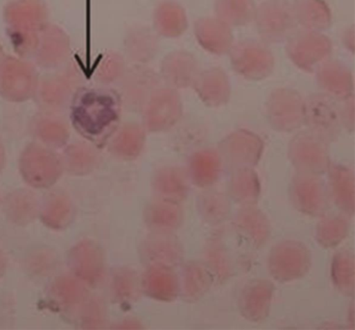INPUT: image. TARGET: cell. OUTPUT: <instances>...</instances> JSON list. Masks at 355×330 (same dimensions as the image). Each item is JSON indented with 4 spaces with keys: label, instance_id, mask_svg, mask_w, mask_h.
Instances as JSON below:
<instances>
[{
    "label": "cell",
    "instance_id": "obj_55",
    "mask_svg": "<svg viewBox=\"0 0 355 330\" xmlns=\"http://www.w3.org/2000/svg\"><path fill=\"white\" fill-rule=\"evenodd\" d=\"M6 165V150L3 143L0 142V172L3 171Z\"/></svg>",
    "mask_w": 355,
    "mask_h": 330
},
{
    "label": "cell",
    "instance_id": "obj_51",
    "mask_svg": "<svg viewBox=\"0 0 355 330\" xmlns=\"http://www.w3.org/2000/svg\"><path fill=\"white\" fill-rule=\"evenodd\" d=\"M207 259H209V266L220 279H224L230 276V261L226 257L225 252L222 250V247L218 243L214 242L213 246L207 251Z\"/></svg>",
    "mask_w": 355,
    "mask_h": 330
},
{
    "label": "cell",
    "instance_id": "obj_37",
    "mask_svg": "<svg viewBox=\"0 0 355 330\" xmlns=\"http://www.w3.org/2000/svg\"><path fill=\"white\" fill-rule=\"evenodd\" d=\"M221 172V159L216 151L207 149L195 153L191 162V175L199 186H209L216 182Z\"/></svg>",
    "mask_w": 355,
    "mask_h": 330
},
{
    "label": "cell",
    "instance_id": "obj_16",
    "mask_svg": "<svg viewBox=\"0 0 355 330\" xmlns=\"http://www.w3.org/2000/svg\"><path fill=\"white\" fill-rule=\"evenodd\" d=\"M288 155L294 165L307 173H320L329 166L325 140L311 132L297 134L291 141Z\"/></svg>",
    "mask_w": 355,
    "mask_h": 330
},
{
    "label": "cell",
    "instance_id": "obj_47",
    "mask_svg": "<svg viewBox=\"0 0 355 330\" xmlns=\"http://www.w3.org/2000/svg\"><path fill=\"white\" fill-rule=\"evenodd\" d=\"M199 211L207 222L220 223L227 217L230 202L223 194L209 193L199 199Z\"/></svg>",
    "mask_w": 355,
    "mask_h": 330
},
{
    "label": "cell",
    "instance_id": "obj_46",
    "mask_svg": "<svg viewBox=\"0 0 355 330\" xmlns=\"http://www.w3.org/2000/svg\"><path fill=\"white\" fill-rule=\"evenodd\" d=\"M332 278L343 292L352 294L354 284V259L351 253L340 252L332 263Z\"/></svg>",
    "mask_w": 355,
    "mask_h": 330
},
{
    "label": "cell",
    "instance_id": "obj_14",
    "mask_svg": "<svg viewBox=\"0 0 355 330\" xmlns=\"http://www.w3.org/2000/svg\"><path fill=\"white\" fill-rule=\"evenodd\" d=\"M72 55L71 38L59 24L49 22L40 33L33 62L39 69L51 71L66 63Z\"/></svg>",
    "mask_w": 355,
    "mask_h": 330
},
{
    "label": "cell",
    "instance_id": "obj_50",
    "mask_svg": "<svg viewBox=\"0 0 355 330\" xmlns=\"http://www.w3.org/2000/svg\"><path fill=\"white\" fill-rule=\"evenodd\" d=\"M26 267L31 275L46 277L55 271L57 267V257L49 249H39L28 255Z\"/></svg>",
    "mask_w": 355,
    "mask_h": 330
},
{
    "label": "cell",
    "instance_id": "obj_1",
    "mask_svg": "<svg viewBox=\"0 0 355 330\" xmlns=\"http://www.w3.org/2000/svg\"><path fill=\"white\" fill-rule=\"evenodd\" d=\"M68 110L78 134L89 142H105L120 124L122 103L113 87L86 85L76 91Z\"/></svg>",
    "mask_w": 355,
    "mask_h": 330
},
{
    "label": "cell",
    "instance_id": "obj_54",
    "mask_svg": "<svg viewBox=\"0 0 355 330\" xmlns=\"http://www.w3.org/2000/svg\"><path fill=\"white\" fill-rule=\"evenodd\" d=\"M8 269V259L3 249L0 248V278L5 276Z\"/></svg>",
    "mask_w": 355,
    "mask_h": 330
},
{
    "label": "cell",
    "instance_id": "obj_23",
    "mask_svg": "<svg viewBox=\"0 0 355 330\" xmlns=\"http://www.w3.org/2000/svg\"><path fill=\"white\" fill-rule=\"evenodd\" d=\"M187 10L176 0H162L155 6L153 14V28L164 39L180 38L189 30Z\"/></svg>",
    "mask_w": 355,
    "mask_h": 330
},
{
    "label": "cell",
    "instance_id": "obj_57",
    "mask_svg": "<svg viewBox=\"0 0 355 330\" xmlns=\"http://www.w3.org/2000/svg\"><path fill=\"white\" fill-rule=\"evenodd\" d=\"M6 55H7V53H6L5 49H3V44L0 43V62H1V60H3Z\"/></svg>",
    "mask_w": 355,
    "mask_h": 330
},
{
    "label": "cell",
    "instance_id": "obj_8",
    "mask_svg": "<svg viewBox=\"0 0 355 330\" xmlns=\"http://www.w3.org/2000/svg\"><path fill=\"white\" fill-rule=\"evenodd\" d=\"M143 126L150 132L173 128L182 116V101L178 90L159 86L153 91L142 109Z\"/></svg>",
    "mask_w": 355,
    "mask_h": 330
},
{
    "label": "cell",
    "instance_id": "obj_27",
    "mask_svg": "<svg viewBox=\"0 0 355 330\" xmlns=\"http://www.w3.org/2000/svg\"><path fill=\"white\" fill-rule=\"evenodd\" d=\"M76 216L73 201L67 193L53 190L45 195L39 205V217L46 227L63 230L69 227Z\"/></svg>",
    "mask_w": 355,
    "mask_h": 330
},
{
    "label": "cell",
    "instance_id": "obj_2",
    "mask_svg": "<svg viewBox=\"0 0 355 330\" xmlns=\"http://www.w3.org/2000/svg\"><path fill=\"white\" fill-rule=\"evenodd\" d=\"M89 78L91 69L71 55L61 67L40 74L33 101L41 111L61 114L69 109L76 91L86 86Z\"/></svg>",
    "mask_w": 355,
    "mask_h": 330
},
{
    "label": "cell",
    "instance_id": "obj_24",
    "mask_svg": "<svg viewBox=\"0 0 355 330\" xmlns=\"http://www.w3.org/2000/svg\"><path fill=\"white\" fill-rule=\"evenodd\" d=\"M89 288L73 274H62L49 284L47 298L57 309L74 313L90 296Z\"/></svg>",
    "mask_w": 355,
    "mask_h": 330
},
{
    "label": "cell",
    "instance_id": "obj_26",
    "mask_svg": "<svg viewBox=\"0 0 355 330\" xmlns=\"http://www.w3.org/2000/svg\"><path fill=\"white\" fill-rule=\"evenodd\" d=\"M292 196L296 207L309 215H319L327 207L323 182L313 173L301 174L295 178Z\"/></svg>",
    "mask_w": 355,
    "mask_h": 330
},
{
    "label": "cell",
    "instance_id": "obj_42",
    "mask_svg": "<svg viewBox=\"0 0 355 330\" xmlns=\"http://www.w3.org/2000/svg\"><path fill=\"white\" fill-rule=\"evenodd\" d=\"M230 190L232 196L238 202H254L259 194V184L257 174L249 167L240 168V170L234 174Z\"/></svg>",
    "mask_w": 355,
    "mask_h": 330
},
{
    "label": "cell",
    "instance_id": "obj_32",
    "mask_svg": "<svg viewBox=\"0 0 355 330\" xmlns=\"http://www.w3.org/2000/svg\"><path fill=\"white\" fill-rule=\"evenodd\" d=\"M273 286L267 280H254L245 288L241 297L243 315L251 321H261L267 317L271 305Z\"/></svg>",
    "mask_w": 355,
    "mask_h": 330
},
{
    "label": "cell",
    "instance_id": "obj_20",
    "mask_svg": "<svg viewBox=\"0 0 355 330\" xmlns=\"http://www.w3.org/2000/svg\"><path fill=\"white\" fill-rule=\"evenodd\" d=\"M159 37L153 28L137 24L124 34L122 55L132 65H148L159 55Z\"/></svg>",
    "mask_w": 355,
    "mask_h": 330
},
{
    "label": "cell",
    "instance_id": "obj_22",
    "mask_svg": "<svg viewBox=\"0 0 355 330\" xmlns=\"http://www.w3.org/2000/svg\"><path fill=\"white\" fill-rule=\"evenodd\" d=\"M222 153L230 163L243 167L255 165L263 153L261 139L254 132L239 130L228 134L220 145Z\"/></svg>",
    "mask_w": 355,
    "mask_h": 330
},
{
    "label": "cell",
    "instance_id": "obj_19",
    "mask_svg": "<svg viewBox=\"0 0 355 330\" xmlns=\"http://www.w3.org/2000/svg\"><path fill=\"white\" fill-rule=\"evenodd\" d=\"M193 30L199 46L216 57L227 55L236 43L232 26L216 16L199 18L194 22Z\"/></svg>",
    "mask_w": 355,
    "mask_h": 330
},
{
    "label": "cell",
    "instance_id": "obj_12",
    "mask_svg": "<svg viewBox=\"0 0 355 330\" xmlns=\"http://www.w3.org/2000/svg\"><path fill=\"white\" fill-rule=\"evenodd\" d=\"M67 263L70 273L89 288H96L105 278V253L95 241L86 238L76 243L68 252Z\"/></svg>",
    "mask_w": 355,
    "mask_h": 330
},
{
    "label": "cell",
    "instance_id": "obj_11",
    "mask_svg": "<svg viewBox=\"0 0 355 330\" xmlns=\"http://www.w3.org/2000/svg\"><path fill=\"white\" fill-rule=\"evenodd\" d=\"M159 72L148 65H130L118 82L122 107L130 111H142L155 89L161 86Z\"/></svg>",
    "mask_w": 355,
    "mask_h": 330
},
{
    "label": "cell",
    "instance_id": "obj_44",
    "mask_svg": "<svg viewBox=\"0 0 355 330\" xmlns=\"http://www.w3.org/2000/svg\"><path fill=\"white\" fill-rule=\"evenodd\" d=\"M145 218L149 225L164 229L176 227L180 224L182 214L176 202L163 200L149 205Z\"/></svg>",
    "mask_w": 355,
    "mask_h": 330
},
{
    "label": "cell",
    "instance_id": "obj_5",
    "mask_svg": "<svg viewBox=\"0 0 355 330\" xmlns=\"http://www.w3.org/2000/svg\"><path fill=\"white\" fill-rule=\"evenodd\" d=\"M286 57L291 63L305 73H315L334 53L331 39L321 32L295 31L286 41Z\"/></svg>",
    "mask_w": 355,
    "mask_h": 330
},
{
    "label": "cell",
    "instance_id": "obj_6",
    "mask_svg": "<svg viewBox=\"0 0 355 330\" xmlns=\"http://www.w3.org/2000/svg\"><path fill=\"white\" fill-rule=\"evenodd\" d=\"M230 65L238 76L250 82H261L273 74L275 57L269 44L246 39L234 43L230 53Z\"/></svg>",
    "mask_w": 355,
    "mask_h": 330
},
{
    "label": "cell",
    "instance_id": "obj_43",
    "mask_svg": "<svg viewBox=\"0 0 355 330\" xmlns=\"http://www.w3.org/2000/svg\"><path fill=\"white\" fill-rule=\"evenodd\" d=\"M114 299L120 303L136 300L139 293V280L136 272L130 268H120L114 273L111 282Z\"/></svg>",
    "mask_w": 355,
    "mask_h": 330
},
{
    "label": "cell",
    "instance_id": "obj_15",
    "mask_svg": "<svg viewBox=\"0 0 355 330\" xmlns=\"http://www.w3.org/2000/svg\"><path fill=\"white\" fill-rule=\"evenodd\" d=\"M272 275L280 281H290L304 275L311 267L309 250L300 243L284 242L272 250L269 259Z\"/></svg>",
    "mask_w": 355,
    "mask_h": 330
},
{
    "label": "cell",
    "instance_id": "obj_17",
    "mask_svg": "<svg viewBox=\"0 0 355 330\" xmlns=\"http://www.w3.org/2000/svg\"><path fill=\"white\" fill-rule=\"evenodd\" d=\"M199 71V62L194 53L178 49L170 51L162 59L159 74L166 86L182 90L192 87Z\"/></svg>",
    "mask_w": 355,
    "mask_h": 330
},
{
    "label": "cell",
    "instance_id": "obj_28",
    "mask_svg": "<svg viewBox=\"0 0 355 330\" xmlns=\"http://www.w3.org/2000/svg\"><path fill=\"white\" fill-rule=\"evenodd\" d=\"M293 14L302 30L325 33L332 26V11L325 0H294Z\"/></svg>",
    "mask_w": 355,
    "mask_h": 330
},
{
    "label": "cell",
    "instance_id": "obj_21",
    "mask_svg": "<svg viewBox=\"0 0 355 330\" xmlns=\"http://www.w3.org/2000/svg\"><path fill=\"white\" fill-rule=\"evenodd\" d=\"M192 88L199 99L209 107H222L232 96V84L228 74L220 67L200 70Z\"/></svg>",
    "mask_w": 355,
    "mask_h": 330
},
{
    "label": "cell",
    "instance_id": "obj_41",
    "mask_svg": "<svg viewBox=\"0 0 355 330\" xmlns=\"http://www.w3.org/2000/svg\"><path fill=\"white\" fill-rule=\"evenodd\" d=\"M211 284V274L205 269V266L192 263L184 268L182 288L187 300H198L207 292Z\"/></svg>",
    "mask_w": 355,
    "mask_h": 330
},
{
    "label": "cell",
    "instance_id": "obj_18",
    "mask_svg": "<svg viewBox=\"0 0 355 330\" xmlns=\"http://www.w3.org/2000/svg\"><path fill=\"white\" fill-rule=\"evenodd\" d=\"M315 76L318 86L324 94L338 101L353 96L354 76L344 62L328 59L317 68Z\"/></svg>",
    "mask_w": 355,
    "mask_h": 330
},
{
    "label": "cell",
    "instance_id": "obj_56",
    "mask_svg": "<svg viewBox=\"0 0 355 330\" xmlns=\"http://www.w3.org/2000/svg\"><path fill=\"white\" fill-rule=\"evenodd\" d=\"M117 328H139V324L135 321H124L121 324L117 325Z\"/></svg>",
    "mask_w": 355,
    "mask_h": 330
},
{
    "label": "cell",
    "instance_id": "obj_25",
    "mask_svg": "<svg viewBox=\"0 0 355 330\" xmlns=\"http://www.w3.org/2000/svg\"><path fill=\"white\" fill-rule=\"evenodd\" d=\"M30 130L35 141L53 149L64 148L69 143V123L58 113L41 111L31 120Z\"/></svg>",
    "mask_w": 355,
    "mask_h": 330
},
{
    "label": "cell",
    "instance_id": "obj_48",
    "mask_svg": "<svg viewBox=\"0 0 355 330\" xmlns=\"http://www.w3.org/2000/svg\"><path fill=\"white\" fill-rule=\"evenodd\" d=\"M348 232V223L340 217L324 219L318 227V241L325 247H334L344 240Z\"/></svg>",
    "mask_w": 355,
    "mask_h": 330
},
{
    "label": "cell",
    "instance_id": "obj_35",
    "mask_svg": "<svg viewBox=\"0 0 355 330\" xmlns=\"http://www.w3.org/2000/svg\"><path fill=\"white\" fill-rule=\"evenodd\" d=\"M257 3L254 0H214L216 17L232 28H244L253 21Z\"/></svg>",
    "mask_w": 355,
    "mask_h": 330
},
{
    "label": "cell",
    "instance_id": "obj_52",
    "mask_svg": "<svg viewBox=\"0 0 355 330\" xmlns=\"http://www.w3.org/2000/svg\"><path fill=\"white\" fill-rule=\"evenodd\" d=\"M344 105L340 107V118H342L343 128L353 130L354 124V98L351 96L350 98L343 101Z\"/></svg>",
    "mask_w": 355,
    "mask_h": 330
},
{
    "label": "cell",
    "instance_id": "obj_29",
    "mask_svg": "<svg viewBox=\"0 0 355 330\" xmlns=\"http://www.w3.org/2000/svg\"><path fill=\"white\" fill-rule=\"evenodd\" d=\"M146 139L144 126L135 122L118 125L109 139V150L122 159H132L142 151Z\"/></svg>",
    "mask_w": 355,
    "mask_h": 330
},
{
    "label": "cell",
    "instance_id": "obj_13",
    "mask_svg": "<svg viewBox=\"0 0 355 330\" xmlns=\"http://www.w3.org/2000/svg\"><path fill=\"white\" fill-rule=\"evenodd\" d=\"M45 0H9L3 9L6 30L41 33L51 22Z\"/></svg>",
    "mask_w": 355,
    "mask_h": 330
},
{
    "label": "cell",
    "instance_id": "obj_4",
    "mask_svg": "<svg viewBox=\"0 0 355 330\" xmlns=\"http://www.w3.org/2000/svg\"><path fill=\"white\" fill-rule=\"evenodd\" d=\"M40 74L32 60L6 55L0 62V97L11 103L33 101Z\"/></svg>",
    "mask_w": 355,
    "mask_h": 330
},
{
    "label": "cell",
    "instance_id": "obj_10",
    "mask_svg": "<svg viewBox=\"0 0 355 330\" xmlns=\"http://www.w3.org/2000/svg\"><path fill=\"white\" fill-rule=\"evenodd\" d=\"M304 124L309 126V132L323 140L336 138L343 128L338 101L324 93L307 97L304 99Z\"/></svg>",
    "mask_w": 355,
    "mask_h": 330
},
{
    "label": "cell",
    "instance_id": "obj_38",
    "mask_svg": "<svg viewBox=\"0 0 355 330\" xmlns=\"http://www.w3.org/2000/svg\"><path fill=\"white\" fill-rule=\"evenodd\" d=\"M155 191L164 200L178 202L188 193V184L182 170L178 168H165L157 172L155 177Z\"/></svg>",
    "mask_w": 355,
    "mask_h": 330
},
{
    "label": "cell",
    "instance_id": "obj_40",
    "mask_svg": "<svg viewBox=\"0 0 355 330\" xmlns=\"http://www.w3.org/2000/svg\"><path fill=\"white\" fill-rule=\"evenodd\" d=\"M236 225L255 245L263 244L269 236V223L259 209H243L236 217Z\"/></svg>",
    "mask_w": 355,
    "mask_h": 330
},
{
    "label": "cell",
    "instance_id": "obj_58",
    "mask_svg": "<svg viewBox=\"0 0 355 330\" xmlns=\"http://www.w3.org/2000/svg\"><path fill=\"white\" fill-rule=\"evenodd\" d=\"M0 202H1V197H0Z\"/></svg>",
    "mask_w": 355,
    "mask_h": 330
},
{
    "label": "cell",
    "instance_id": "obj_33",
    "mask_svg": "<svg viewBox=\"0 0 355 330\" xmlns=\"http://www.w3.org/2000/svg\"><path fill=\"white\" fill-rule=\"evenodd\" d=\"M64 148L62 155L64 170L71 175H88L98 165V153L91 143L78 141L66 145Z\"/></svg>",
    "mask_w": 355,
    "mask_h": 330
},
{
    "label": "cell",
    "instance_id": "obj_9",
    "mask_svg": "<svg viewBox=\"0 0 355 330\" xmlns=\"http://www.w3.org/2000/svg\"><path fill=\"white\" fill-rule=\"evenodd\" d=\"M266 112L274 130L294 132L304 124V98L294 89L276 88L268 96Z\"/></svg>",
    "mask_w": 355,
    "mask_h": 330
},
{
    "label": "cell",
    "instance_id": "obj_53",
    "mask_svg": "<svg viewBox=\"0 0 355 330\" xmlns=\"http://www.w3.org/2000/svg\"><path fill=\"white\" fill-rule=\"evenodd\" d=\"M354 38V26H350L343 33L342 44L351 55H353L355 51Z\"/></svg>",
    "mask_w": 355,
    "mask_h": 330
},
{
    "label": "cell",
    "instance_id": "obj_36",
    "mask_svg": "<svg viewBox=\"0 0 355 330\" xmlns=\"http://www.w3.org/2000/svg\"><path fill=\"white\" fill-rule=\"evenodd\" d=\"M143 254L151 263L169 266L178 263L182 257V249L171 236H155L143 245Z\"/></svg>",
    "mask_w": 355,
    "mask_h": 330
},
{
    "label": "cell",
    "instance_id": "obj_30",
    "mask_svg": "<svg viewBox=\"0 0 355 330\" xmlns=\"http://www.w3.org/2000/svg\"><path fill=\"white\" fill-rule=\"evenodd\" d=\"M40 201L32 191L18 189L3 200V211L11 223L26 226L39 217Z\"/></svg>",
    "mask_w": 355,
    "mask_h": 330
},
{
    "label": "cell",
    "instance_id": "obj_34",
    "mask_svg": "<svg viewBox=\"0 0 355 330\" xmlns=\"http://www.w3.org/2000/svg\"><path fill=\"white\" fill-rule=\"evenodd\" d=\"M126 61L122 53L107 51L98 55L91 66V80L98 86L113 87L123 78L128 69Z\"/></svg>",
    "mask_w": 355,
    "mask_h": 330
},
{
    "label": "cell",
    "instance_id": "obj_3",
    "mask_svg": "<svg viewBox=\"0 0 355 330\" xmlns=\"http://www.w3.org/2000/svg\"><path fill=\"white\" fill-rule=\"evenodd\" d=\"M64 171L61 155L55 149L37 141L26 145L20 155V175L32 188H51L57 184Z\"/></svg>",
    "mask_w": 355,
    "mask_h": 330
},
{
    "label": "cell",
    "instance_id": "obj_31",
    "mask_svg": "<svg viewBox=\"0 0 355 330\" xmlns=\"http://www.w3.org/2000/svg\"><path fill=\"white\" fill-rule=\"evenodd\" d=\"M142 288L151 298L171 301L178 296V277L169 266L153 263L143 276Z\"/></svg>",
    "mask_w": 355,
    "mask_h": 330
},
{
    "label": "cell",
    "instance_id": "obj_39",
    "mask_svg": "<svg viewBox=\"0 0 355 330\" xmlns=\"http://www.w3.org/2000/svg\"><path fill=\"white\" fill-rule=\"evenodd\" d=\"M330 186L332 196L338 207L347 213L353 214L354 209V177L351 170L342 166L331 168Z\"/></svg>",
    "mask_w": 355,
    "mask_h": 330
},
{
    "label": "cell",
    "instance_id": "obj_7",
    "mask_svg": "<svg viewBox=\"0 0 355 330\" xmlns=\"http://www.w3.org/2000/svg\"><path fill=\"white\" fill-rule=\"evenodd\" d=\"M252 22L259 38L267 44L286 42L298 26L288 0H263L257 5Z\"/></svg>",
    "mask_w": 355,
    "mask_h": 330
},
{
    "label": "cell",
    "instance_id": "obj_45",
    "mask_svg": "<svg viewBox=\"0 0 355 330\" xmlns=\"http://www.w3.org/2000/svg\"><path fill=\"white\" fill-rule=\"evenodd\" d=\"M78 324L85 329H98L107 322V309L103 299L91 297L76 311Z\"/></svg>",
    "mask_w": 355,
    "mask_h": 330
},
{
    "label": "cell",
    "instance_id": "obj_49",
    "mask_svg": "<svg viewBox=\"0 0 355 330\" xmlns=\"http://www.w3.org/2000/svg\"><path fill=\"white\" fill-rule=\"evenodd\" d=\"M6 33L15 55L33 61L38 47L40 33H24L10 30H6Z\"/></svg>",
    "mask_w": 355,
    "mask_h": 330
}]
</instances>
